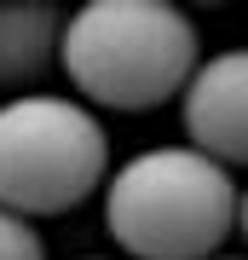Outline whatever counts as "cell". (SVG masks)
<instances>
[{
  "label": "cell",
  "instance_id": "1",
  "mask_svg": "<svg viewBox=\"0 0 248 260\" xmlns=\"http://www.w3.org/2000/svg\"><path fill=\"white\" fill-rule=\"evenodd\" d=\"M58 64L87 110L138 116L179 99L202 64V35L173 0H87L58 29Z\"/></svg>",
  "mask_w": 248,
  "mask_h": 260
},
{
  "label": "cell",
  "instance_id": "2",
  "mask_svg": "<svg viewBox=\"0 0 248 260\" xmlns=\"http://www.w3.org/2000/svg\"><path fill=\"white\" fill-rule=\"evenodd\" d=\"M237 225V174L191 145L133 150L104 179V232L127 260H214Z\"/></svg>",
  "mask_w": 248,
  "mask_h": 260
},
{
  "label": "cell",
  "instance_id": "3",
  "mask_svg": "<svg viewBox=\"0 0 248 260\" xmlns=\"http://www.w3.org/2000/svg\"><path fill=\"white\" fill-rule=\"evenodd\" d=\"M110 179V133L69 93H12L0 104V208L18 220L69 214Z\"/></svg>",
  "mask_w": 248,
  "mask_h": 260
},
{
  "label": "cell",
  "instance_id": "4",
  "mask_svg": "<svg viewBox=\"0 0 248 260\" xmlns=\"http://www.w3.org/2000/svg\"><path fill=\"white\" fill-rule=\"evenodd\" d=\"M179 116L191 133V150L237 174L248 156V58L242 52H214L191 70L179 87Z\"/></svg>",
  "mask_w": 248,
  "mask_h": 260
},
{
  "label": "cell",
  "instance_id": "5",
  "mask_svg": "<svg viewBox=\"0 0 248 260\" xmlns=\"http://www.w3.org/2000/svg\"><path fill=\"white\" fill-rule=\"evenodd\" d=\"M58 29L64 12L52 0H0V87L29 93L58 58Z\"/></svg>",
  "mask_w": 248,
  "mask_h": 260
},
{
  "label": "cell",
  "instance_id": "6",
  "mask_svg": "<svg viewBox=\"0 0 248 260\" xmlns=\"http://www.w3.org/2000/svg\"><path fill=\"white\" fill-rule=\"evenodd\" d=\"M0 260H46V243L29 220H18V214L0 208Z\"/></svg>",
  "mask_w": 248,
  "mask_h": 260
},
{
  "label": "cell",
  "instance_id": "7",
  "mask_svg": "<svg viewBox=\"0 0 248 260\" xmlns=\"http://www.w3.org/2000/svg\"><path fill=\"white\" fill-rule=\"evenodd\" d=\"M214 260H242V254H214Z\"/></svg>",
  "mask_w": 248,
  "mask_h": 260
},
{
  "label": "cell",
  "instance_id": "8",
  "mask_svg": "<svg viewBox=\"0 0 248 260\" xmlns=\"http://www.w3.org/2000/svg\"><path fill=\"white\" fill-rule=\"evenodd\" d=\"M81 260H104V254H81Z\"/></svg>",
  "mask_w": 248,
  "mask_h": 260
}]
</instances>
